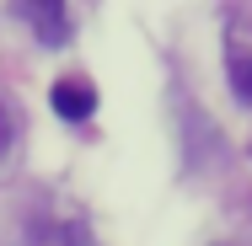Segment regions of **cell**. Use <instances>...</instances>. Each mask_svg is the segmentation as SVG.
I'll return each instance as SVG.
<instances>
[{
	"mask_svg": "<svg viewBox=\"0 0 252 246\" xmlns=\"http://www.w3.org/2000/svg\"><path fill=\"white\" fill-rule=\"evenodd\" d=\"M16 11L32 22V32H38L43 49H64L70 43V11H64V0H16Z\"/></svg>",
	"mask_w": 252,
	"mask_h": 246,
	"instance_id": "cell-1",
	"label": "cell"
},
{
	"mask_svg": "<svg viewBox=\"0 0 252 246\" xmlns=\"http://www.w3.org/2000/svg\"><path fill=\"white\" fill-rule=\"evenodd\" d=\"M49 107L59 112V118L81 123V118H92V112H97V86H92V81H81V75L54 81V86H49Z\"/></svg>",
	"mask_w": 252,
	"mask_h": 246,
	"instance_id": "cell-2",
	"label": "cell"
},
{
	"mask_svg": "<svg viewBox=\"0 0 252 246\" xmlns=\"http://www.w3.org/2000/svg\"><path fill=\"white\" fill-rule=\"evenodd\" d=\"M225 70H231V91H236L242 102H252V54H231Z\"/></svg>",
	"mask_w": 252,
	"mask_h": 246,
	"instance_id": "cell-3",
	"label": "cell"
},
{
	"mask_svg": "<svg viewBox=\"0 0 252 246\" xmlns=\"http://www.w3.org/2000/svg\"><path fill=\"white\" fill-rule=\"evenodd\" d=\"M11 139H16V118H11V107H0V155L11 150Z\"/></svg>",
	"mask_w": 252,
	"mask_h": 246,
	"instance_id": "cell-4",
	"label": "cell"
}]
</instances>
